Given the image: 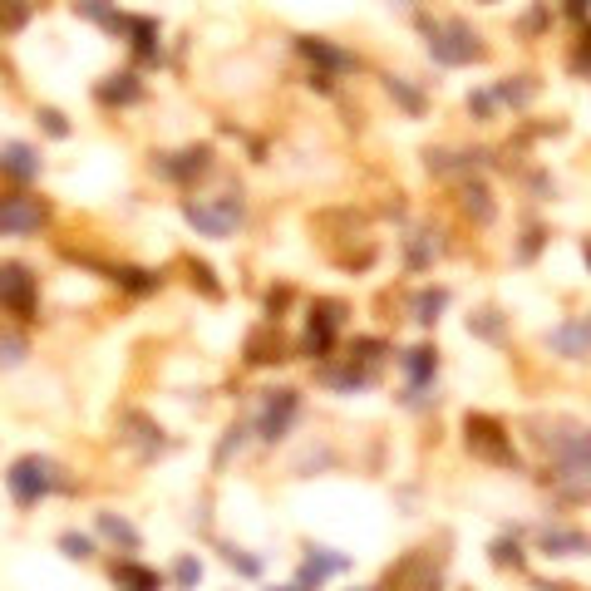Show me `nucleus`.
Masks as SVG:
<instances>
[{
    "mask_svg": "<svg viewBox=\"0 0 591 591\" xmlns=\"http://www.w3.org/2000/svg\"><path fill=\"white\" fill-rule=\"evenodd\" d=\"M478 35H468L463 25H443L434 30V40H429V50H434V59H443V65H468V59H478L483 50L473 45Z\"/></svg>",
    "mask_w": 591,
    "mask_h": 591,
    "instance_id": "f257e3e1",
    "label": "nucleus"
},
{
    "mask_svg": "<svg viewBox=\"0 0 591 591\" xmlns=\"http://www.w3.org/2000/svg\"><path fill=\"white\" fill-rule=\"evenodd\" d=\"M10 493H15L20 503H35L40 493H50V463L40 459H20L15 473H10Z\"/></svg>",
    "mask_w": 591,
    "mask_h": 591,
    "instance_id": "f03ea898",
    "label": "nucleus"
},
{
    "mask_svg": "<svg viewBox=\"0 0 591 591\" xmlns=\"http://www.w3.org/2000/svg\"><path fill=\"white\" fill-rule=\"evenodd\" d=\"M237 213H241V203H232V197L222 207H213V203H193V207H187V217H193L203 232H213V237H227L232 222H237Z\"/></svg>",
    "mask_w": 591,
    "mask_h": 591,
    "instance_id": "7ed1b4c3",
    "label": "nucleus"
},
{
    "mask_svg": "<svg viewBox=\"0 0 591 591\" xmlns=\"http://www.w3.org/2000/svg\"><path fill=\"white\" fill-rule=\"evenodd\" d=\"M45 222V207L30 203V197H10V203H0V232H30Z\"/></svg>",
    "mask_w": 591,
    "mask_h": 591,
    "instance_id": "20e7f679",
    "label": "nucleus"
},
{
    "mask_svg": "<svg viewBox=\"0 0 591 591\" xmlns=\"http://www.w3.org/2000/svg\"><path fill=\"white\" fill-rule=\"evenodd\" d=\"M0 296H5V301H15V305H25L30 301V277L20 267H5L0 271Z\"/></svg>",
    "mask_w": 591,
    "mask_h": 591,
    "instance_id": "39448f33",
    "label": "nucleus"
},
{
    "mask_svg": "<svg viewBox=\"0 0 591 591\" xmlns=\"http://www.w3.org/2000/svg\"><path fill=\"white\" fill-rule=\"evenodd\" d=\"M542 547H557V557H577V552H586V537L582 532H562V527H557V532L542 537Z\"/></svg>",
    "mask_w": 591,
    "mask_h": 591,
    "instance_id": "423d86ee",
    "label": "nucleus"
},
{
    "mask_svg": "<svg viewBox=\"0 0 591 591\" xmlns=\"http://www.w3.org/2000/svg\"><path fill=\"white\" fill-rule=\"evenodd\" d=\"M0 163H5L10 173H20V177H30V173H35V168H40V163H35V153H30L25 143H10V148H5V158H0Z\"/></svg>",
    "mask_w": 591,
    "mask_h": 591,
    "instance_id": "0eeeda50",
    "label": "nucleus"
},
{
    "mask_svg": "<svg viewBox=\"0 0 591 591\" xmlns=\"http://www.w3.org/2000/svg\"><path fill=\"white\" fill-rule=\"evenodd\" d=\"M567 15L586 20V15H591V0H567Z\"/></svg>",
    "mask_w": 591,
    "mask_h": 591,
    "instance_id": "6e6552de",
    "label": "nucleus"
},
{
    "mask_svg": "<svg viewBox=\"0 0 591 591\" xmlns=\"http://www.w3.org/2000/svg\"><path fill=\"white\" fill-rule=\"evenodd\" d=\"M586 261H591V247H586Z\"/></svg>",
    "mask_w": 591,
    "mask_h": 591,
    "instance_id": "1a4fd4ad",
    "label": "nucleus"
}]
</instances>
